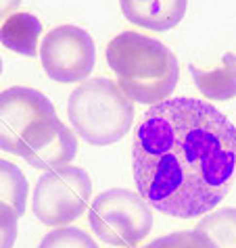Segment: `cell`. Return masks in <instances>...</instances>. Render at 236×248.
Wrapping results in <instances>:
<instances>
[{"label": "cell", "instance_id": "cell-5", "mask_svg": "<svg viewBox=\"0 0 236 248\" xmlns=\"http://www.w3.org/2000/svg\"><path fill=\"white\" fill-rule=\"evenodd\" d=\"M92 196V180L82 167L44 171L34 190V215L48 227H67L82 217Z\"/></svg>", "mask_w": 236, "mask_h": 248}, {"label": "cell", "instance_id": "cell-8", "mask_svg": "<svg viewBox=\"0 0 236 248\" xmlns=\"http://www.w3.org/2000/svg\"><path fill=\"white\" fill-rule=\"evenodd\" d=\"M52 115L54 105L36 88L15 86L0 92V148L17 155L27 129Z\"/></svg>", "mask_w": 236, "mask_h": 248}, {"label": "cell", "instance_id": "cell-3", "mask_svg": "<svg viewBox=\"0 0 236 248\" xmlns=\"http://www.w3.org/2000/svg\"><path fill=\"white\" fill-rule=\"evenodd\" d=\"M67 115L82 140L94 146H109L130 132L134 107L117 81L92 78L82 81L71 92Z\"/></svg>", "mask_w": 236, "mask_h": 248}, {"label": "cell", "instance_id": "cell-11", "mask_svg": "<svg viewBox=\"0 0 236 248\" xmlns=\"http://www.w3.org/2000/svg\"><path fill=\"white\" fill-rule=\"evenodd\" d=\"M42 36V21L32 13L19 11L0 25V42L21 57H36L38 40Z\"/></svg>", "mask_w": 236, "mask_h": 248}, {"label": "cell", "instance_id": "cell-2", "mask_svg": "<svg viewBox=\"0 0 236 248\" xmlns=\"http://www.w3.org/2000/svg\"><path fill=\"white\" fill-rule=\"evenodd\" d=\"M107 63L121 92L138 105L168 100L180 79L176 54L163 42L136 31H121L111 40Z\"/></svg>", "mask_w": 236, "mask_h": 248}, {"label": "cell", "instance_id": "cell-7", "mask_svg": "<svg viewBox=\"0 0 236 248\" xmlns=\"http://www.w3.org/2000/svg\"><path fill=\"white\" fill-rule=\"evenodd\" d=\"M17 155L36 169H61L71 165L78 155V138L59 119V115H52L27 129Z\"/></svg>", "mask_w": 236, "mask_h": 248}, {"label": "cell", "instance_id": "cell-10", "mask_svg": "<svg viewBox=\"0 0 236 248\" xmlns=\"http://www.w3.org/2000/svg\"><path fill=\"white\" fill-rule=\"evenodd\" d=\"M194 86L209 100H230L236 96V54L226 52L213 69H199L188 65Z\"/></svg>", "mask_w": 236, "mask_h": 248}, {"label": "cell", "instance_id": "cell-17", "mask_svg": "<svg viewBox=\"0 0 236 248\" xmlns=\"http://www.w3.org/2000/svg\"><path fill=\"white\" fill-rule=\"evenodd\" d=\"M19 4L17 0H13V2H0V19H9L11 15H15V13H19Z\"/></svg>", "mask_w": 236, "mask_h": 248}, {"label": "cell", "instance_id": "cell-1", "mask_svg": "<svg viewBox=\"0 0 236 248\" xmlns=\"http://www.w3.org/2000/svg\"><path fill=\"white\" fill-rule=\"evenodd\" d=\"M132 175L149 206L169 217H205L236 177V125L199 98L149 107L132 140Z\"/></svg>", "mask_w": 236, "mask_h": 248}, {"label": "cell", "instance_id": "cell-4", "mask_svg": "<svg viewBox=\"0 0 236 248\" xmlns=\"http://www.w3.org/2000/svg\"><path fill=\"white\" fill-rule=\"evenodd\" d=\"M92 232L102 242L119 248H132L152 230V211L147 201L126 188L101 192L88 209Z\"/></svg>", "mask_w": 236, "mask_h": 248}, {"label": "cell", "instance_id": "cell-9", "mask_svg": "<svg viewBox=\"0 0 236 248\" xmlns=\"http://www.w3.org/2000/svg\"><path fill=\"white\" fill-rule=\"evenodd\" d=\"M186 0H161V2H142V0H123L121 13L134 25L152 31H168L176 27L186 15Z\"/></svg>", "mask_w": 236, "mask_h": 248}, {"label": "cell", "instance_id": "cell-12", "mask_svg": "<svg viewBox=\"0 0 236 248\" xmlns=\"http://www.w3.org/2000/svg\"><path fill=\"white\" fill-rule=\"evenodd\" d=\"M27 192H30V184L23 171L15 163L0 158V202L9 204L17 213V217H21L27 204Z\"/></svg>", "mask_w": 236, "mask_h": 248}, {"label": "cell", "instance_id": "cell-18", "mask_svg": "<svg viewBox=\"0 0 236 248\" xmlns=\"http://www.w3.org/2000/svg\"><path fill=\"white\" fill-rule=\"evenodd\" d=\"M0 75H2V59H0Z\"/></svg>", "mask_w": 236, "mask_h": 248}, {"label": "cell", "instance_id": "cell-6", "mask_svg": "<svg viewBox=\"0 0 236 248\" xmlns=\"http://www.w3.org/2000/svg\"><path fill=\"white\" fill-rule=\"evenodd\" d=\"M40 61L46 75L54 81H84L96 63L94 40L78 25H59L44 36L40 44Z\"/></svg>", "mask_w": 236, "mask_h": 248}, {"label": "cell", "instance_id": "cell-14", "mask_svg": "<svg viewBox=\"0 0 236 248\" xmlns=\"http://www.w3.org/2000/svg\"><path fill=\"white\" fill-rule=\"evenodd\" d=\"M38 248H99V244L80 227H57L42 238Z\"/></svg>", "mask_w": 236, "mask_h": 248}, {"label": "cell", "instance_id": "cell-13", "mask_svg": "<svg viewBox=\"0 0 236 248\" xmlns=\"http://www.w3.org/2000/svg\"><path fill=\"white\" fill-rule=\"evenodd\" d=\"M205 233L215 244V248H236V209H219L215 213L201 217L194 227Z\"/></svg>", "mask_w": 236, "mask_h": 248}, {"label": "cell", "instance_id": "cell-15", "mask_svg": "<svg viewBox=\"0 0 236 248\" xmlns=\"http://www.w3.org/2000/svg\"><path fill=\"white\" fill-rule=\"evenodd\" d=\"M142 248H215V244L205 233H201L197 230H184V232H173V233H168V236H161Z\"/></svg>", "mask_w": 236, "mask_h": 248}, {"label": "cell", "instance_id": "cell-16", "mask_svg": "<svg viewBox=\"0 0 236 248\" xmlns=\"http://www.w3.org/2000/svg\"><path fill=\"white\" fill-rule=\"evenodd\" d=\"M19 217L9 204L0 202V248H13L17 240Z\"/></svg>", "mask_w": 236, "mask_h": 248}]
</instances>
